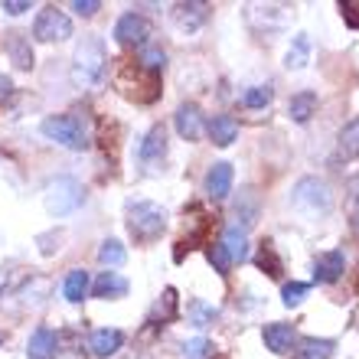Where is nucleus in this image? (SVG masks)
Here are the masks:
<instances>
[{
	"instance_id": "obj_1",
	"label": "nucleus",
	"mask_w": 359,
	"mask_h": 359,
	"mask_svg": "<svg viewBox=\"0 0 359 359\" xmlns=\"http://www.w3.org/2000/svg\"><path fill=\"white\" fill-rule=\"evenodd\" d=\"M128 232L137 245H151L167 232V209L151 203V199H137L128 203Z\"/></svg>"
},
{
	"instance_id": "obj_2",
	"label": "nucleus",
	"mask_w": 359,
	"mask_h": 359,
	"mask_svg": "<svg viewBox=\"0 0 359 359\" xmlns=\"http://www.w3.org/2000/svg\"><path fill=\"white\" fill-rule=\"evenodd\" d=\"M108 56H104V43L98 36H82V43L76 46L72 56V82L79 88H92L102 82Z\"/></svg>"
},
{
	"instance_id": "obj_3",
	"label": "nucleus",
	"mask_w": 359,
	"mask_h": 359,
	"mask_svg": "<svg viewBox=\"0 0 359 359\" xmlns=\"http://www.w3.org/2000/svg\"><path fill=\"white\" fill-rule=\"evenodd\" d=\"M291 206L307 219L327 216L333 209V189L327 180L320 177H301L291 189Z\"/></svg>"
},
{
	"instance_id": "obj_4",
	"label": "nucleus",
	"mask_w": 359,
	"mask_h": 359,
	"mask_svg": "<svg viewBox=\"0 0 359 359\" xmlns=\"http://www.w3.org/2000/svg\"><path fill=\"white\" fill-rule=\"evenodd\" d=\"M114 86L124 98H131L137 104H151L157 102V95H161V76H151V72H144L137 62H121L118 72H114Z\"/></svg>"
},
{
	"instance_id": "obj_5",
	"label": "nucleus",
	"mask_w": 359,
	"mask_h": 359,
	"mask_svg": "<svg viewBox=\"0 0 359 359\" xmlns=\"http://www.w3.org/2000/svg\"><path fill=\"white\" fill-rule=\"evenodd\" d=\"M43 134H46L49 141L62 144L69 151H86L88 144H92V134H88V124L79 118V114H53L43 121Z\"/></svg>"
},
{
	"instance_id": "obj_6",
	"label": "nucleus",
	"mask_w": 359,
	"mask_h": 359,
	"mask_svg": "<svg viewBox=\"0 0 359 359\" xmlns=\"http://www.w3.org/2000/svg\"><path fill=\"white\" fill-rule=\"evenodd\" d=\"M43 203H46L49 216H69L86 203V187L72 177H56L43 193Z\"/></svg>"
},
{
	"instance_id": "obj_7",
	"label": "nucleus",
	"mask_w": 359,
	"mask_h": 359,
	"mask_svg": "<svg viewBox=\"0 0 359 359\" xmlns=\"http://www.w3.org/2000/svg\"><path fill=\"white\" fill-rule=\"evenodd\" d=\"M33 36L39 43H62L72 36V20L56 7H43L36 13V23H33Z\"/></svg>"
},
{
	"instance_id": "obj_8",
	"label": "nucleus",
	"mask_w": 359,
	"mask_h": 359,
	"mask_svg": "<svg viewBox=\"0 0 359 359\" xmlns=\"http://www.w3.org/2000/svg\"><path fill=\"white\" fill-rule=\"evenodd\" d=\"M170 17H173V27H177L180 33L193 36V33H199V29L206 27V20H209V4H203V0H187V4H173Z\"/></svg>"
},
{
	"instance_id": "obj_9",
	"label": "nucleus",
	"mask_w": 359,
	"mask_h": 359,
	"mask_svg": "<svg viewBox=\"0 0 359 359\" xmlns=\"http://www.w3.org/2000/svg\"><path fill=\"white\" fill-rule=\"evenodd\" d=\"M147 36H151V23L141 17V13H124L118 23H114V39L121 46H147Z\"/></svg>"
},
{
	"instance_id": "obj_10",
	"label": "nucleus",
	"mask_w": 359,
	"mask_h": 359,
	"mask_svg": "<svg viewBox=\"0 0 359 359\" xmlns=\"http://www.w3.org/2000/svg\"><path fill=\"white\" fill-rule=\"evenodd\" d=\"M173 124H177V134L183 141H199L206 131V118L199 111V104H180L173 114Z\"/></svg>"
},
{
	"instance_id": "obj_11",
	"label": "nucleus",
	"mask_w": 359,
	"mask_h": 359,
	"mask_svg": "<svg viewBox=\"0 0 359 359\" xmlns=\"http://www.w3.org/2000/svg\"><path fill=\"white\" fill-rule=\"evenodd\" d=\"M343 271H346V258H343L340 248L313 258V278H317V284H337L343 278Z\"/></svg>"
},
{
	"instance_id": "obj_12",
	"label": "nucleus",
	"mask_w": 359,
	"mask_h": 359,
	"mask_svg": "<svg viewBox=\"0 0 359 359\" xmlns=\"http://www.w3.org/2000/svg\"><path fill=\"white\" fill-rule=\"evenodd\" d=\"M262 340L271 353L284 356V353L294 350V340H297V333H294L291 323H265V330H262Z\"/></svg>"
},
{
	"instance_id": "obj_13",
	"label": "nucleus",
	"mask_w": 359,
	"mask_h": 359,
	"mask_svg": "<svg viewBox=\"0 0 359 359\" xmlns=\"http://www.w3.org/2000/svg\"><path fill=\"white\" fill-rule=\"evenodd\" d=\"M333 161H337V163H353V161H359V114L340 131V137H337V154H333Z\"/></svg>"
},
{
	"instance_id": "obj_14",
	"label": "nucleus",
	"mask_w": 359,
	"mask_h": 359,
	"mask_svg": "<svg viewBox=\"0 0 359 359\" xmlns=\"http://www.w3.org/2000/svg\"><path fill=\"white\" fill-rule=\"evenodd\" d=\"M232 180H236V173H232V163H212L206 173V193L212 199H226L229 193H232Z\"/></svg>"
},
{
	"instance_id": "obj_15",
	"label": "nucleus",
	"mask_w": 359,
	"mask_h": 359,
	"mask_svg": "<svg viewBox=\"0 0 359 359\" xmlns=\"http://www.w3.org/2000/svg\"><path fill=\"white\" fill-rule=\"evenodd\" d=\"M56 353H59V337L49 327H36L33 337H29L27 359H56Z\"/></svg>"
},
{
	"instance_id": "obj_16",
	"label": "nucleus",
	"mask_w": 359,
	"mask_h": 359,
	"mask_svg": "<svg viewBox=\"0 0 359 359\" xmlns=\"http://www.w3.org/2000/svg\"><path fill=\"white\" fill-rule=\"evenodd\" d=\"M121 343H124L121 330H108V327H104V330H95L92 337H88V350H92V356L108 359L121 350Z\"/></svg>"
},
{
	"instance_id": "obj_17",
	"label": "nucleus",
	"mask_w": 359,
	"mask_h": 359,
	"mask_svg": "<svg viewBox=\"0 0 359 359\" xmlns=\"http://www.w3.org/2000/svg\"><path fill=\"white\" fill-rule=\"evenodd\" d=\"M92 294L102 297V301H118V297L128 294V281H124L118 271H102L92 284Z\"/></svg>"
},
{
	"instance_id": "obj_18",
	"label": "nucleus",
	"mask_w": 359,
	"mask_h": 359,
	"mask_svg": "<svg viewBox=\"0 0 359 359\" xmlns=\"http://www.w3.org/2000/svg\"><path fill=\"white\" fill-rule=\"evenodd\" d=\"M206 131L216 147H229V144L238 137V121L232 114H216L212 121H206Z\"/></svg>"
},
{
	"instance_id": "obj_19",
	"label": "nucleus",
	"mask_w": 359,
	"mask_h": 359,
	"mask_svg": "<svg viewBox=\"0 0 359 359\" xmlns=\"http://www.w3.org/2000/svg\"><path fill=\"white\" fill-rule=\"evenodd\" d=\"M219 245L226 248V255L232 265H236V262H245L248 258V232L238 226H229L226 232H222V242H219Z\"/></svg>"
},
{
	"instance_id": "obj_20",
	"label": "nucleus",
	"mask_w": 359,
	"mask_h": 359,
	"mask_svg": "<svg viewBox=\"0 0 359 359\" xmlns=\"http://www.w3.org/2000/svg\"><path fill=\"white\" fill-rule=\"evenodd\" d=\"M163 157H167V134H163V128L157 124V128H151L147 137L141 141V161L144 163H161Z\"/></svg>"
},
{
	"instance_id": "obj_21",
	"label": "nucleus",
	"mask_w": 359,
	"mask_h": 359,
	"mask_svg": "<svg viewBox=\"0 0 359 359\" xmlns=\"http://www.w3.org/2000/svg\"><path fill=\"white\" fill-rule=\"evenodd\" d=\"M248 20L265 29H281L291 20V13H287V7H274L271 4V7H248Z\"/></svg>"
},
{
	"instance_id": "obj_22",
	"label": "nucleus",
	"mask_w": 359,
	"mask_h": 359,
	"mask_svg": "<svg viewBox=\"0 0 359 359\" xmlns=\"http://www.w3.org/2000/svg\"><path fill=\"white\" fill-rule=\"evenodd\" d=\"M307 62H311V36H307V33H297V36L291 39L287 53H284V66L291 69V72H297V69H304Z\"/></svg>"
},
{
	"instance_id": "obj_23",
	"label": "nucleus",
	"mask_w": 359,
	"mask_h": 359,
	"mask_svg": "<svg viewBox=\"0 0 359 359\" xmlns=\"http://www.w3.org/2000/svg\"><path fill=\"white\" fill-rule=\"evenodd\" d=\"M287 114H291V121L307 124L313 114H317V95H313V92L291 95V102H287Z\"/></svg>"
},
{
	"instance_id": "obj_24",
	"label": "nucleus",
	"mask_w": 359,
	"mask_h": 359,
	"mask_svg": "<svg viewBox=\"0 0 359 359\" xmlns=\"http://www.w3.org/2000/svg\"><path fill=\"white\" fill-rule=\"evenodd\" d=\"M236 219H238L236 226L245 229V232H248V226H255V219H258V193L255 189H242V193H238Z\"/></svg>"
},
{
	"instance_id": "obj_25",
	"label": "nucleus",
	"mask_w": 359,
	"mask_h": 359,
	"mask_svg": "<svg viewBox=\"0 0 359 359\" xmlns=\"http://www.w3.org/2000/svg\"><path fill=\"white\" fill-rule=\"evenodd\" d=\"M337 343L333 340H317V337H304L294 350V359H330Z\"/></svg>"
},
{
	"instance_id": "obj_26",
	"label": "nucleus",
	"mask_w": 359,
	"mask_h": 359,
	"mask_svg": "<svg viewBox=\"0 0 359 359\" xmlns=\"http://www.w3.org/2000/svg\"><path fill=\"white\" fill-rule=\"evenodd\" d=\"M137 66H141L144 72H151V76H161L163 66H167V53H163L161 46L147 43V46L137 49Z\"/></svg>"
},
{
	"instance_id": "obj_27",
	"label": "nucleus",
	"mask_w": 359,
	"mask_h": 359,
	"mask_svg": "<svg viewBox=\"0 0 359 359\" xmlns=\"http://www.w3.org/2000/svg\"><path fill=\"white\" fill-rule=\"evenodd\" d=\"M62 294H66V301H72V304L86 301V294H88V271H82V268H72V271L66 274Z\"/></svg>"
},
{
	"instance_id": "obj_28",
	"label": "nucleus",
	"mask_w": 359,
	"mask_h": 359,
	"mask_svg": "<svg viewBox=\"0 0 359 359\" xmlns=\"http://www.w3.org/2000/svg\"><path fill=\"white\" fill-rule=\"evenodd\" d=\"M187 317H189V323H193V327H199V330H203V327H212V323H216L219 311L212 307V304L193 297V301L187 304Z\"/></svg>"
},
{
	"instance_id": "obj_29",
	"label": "nucleus",
	"mask_w": 359,
	"mask_h": 359,
	"mask_svg": "<svg viewBox=\"0 0 359 359\" xmlns=\"http://www.w3.org/2000/svg\"><path fill=\"white\" fill-rule=\"evenodd\" d=\"M7 53L17 62V69H33V49H29V39L23 33H13L7 39Z\"/></svg>"
},
{
	"instance_id": "obj_30",
	"label": "nucleus",
	"mask_w": 359,
	"mask_h": 359,
	"mask_svg": "<svg viewBox=\"0 0 359 359\" xmlns=\"http://www.w3.org/2000/svg\"><path fill=\"white\" fill-rule=\"evenodd\" d=\"M255 262H258V268H262L268 278H281L284 265H281V258H278V252H274V242H262Z\"/></svg>"
},
{
	"instance_id": "obj_31",
	"label": "nucleus",
	"mask_w": 359,
	"mask_h": 359,
	"mask_svg": "<svg viewBox=\"0 0 359 359\" xmlns=\"http://www.w3.org/2000/svg\"><path fill=\"white\" fill-rule=\"evenodd\" d=\"M124 258H128V252H124L121 242L118 238H104L102 248H98V262L104 268H118V265H124Z\"/></svg>"
},
{
	"instance_id": "obj_32",
	"label": "nucleus",
	"mask_w": 359,
	"mask_h": 359,
	"mask_svg": "<svg viewBox=\"0 0 359 359\" xmlns=\"http://www.w3.org/2000/svg\"><path fill=\"white\" fill-rule=\"evenodd\" d=\"M216 356V346L206 337H193V340L183 343V359H212Z\"/></svg>"
},
{
	"instance_id": "obj_33",
	"label": "nucleus",
	"mask_w": 359,
	"mask_h": 359,
	"mask_svg": "<svg viewBox=\"0 0 359 359\" xmlns=\"http://www.w3.org/2000/svg\"><path fill=\"white\" fill-rule=\"evenodd\" d=\"M271 98H274L271 86H252L242 95V104H245V108H265V104H271Z\"/></svg>"
},
{
	"instance_id": "obj_34",
	"label": "nucleus",
	"mask_w": 359,
	"mask_h": 359,
	"mask_svg": "<svg viewBox=\"0 0 359 359\" xmlns=\"http://www.w3.org/2000/svg\"><path fill=\"white\" fill-rule=\"evenodd\" d=\"M307 291H311V284H301V281L284 284V291H281L284 307H297V304H301L304 297H307Z\"/></svg>"
},
{
	"instance_id": "obj_35",
	"label": "nucleus",
	"mask_w": 359,
	"mask_h": 359,
	"mask_svg": "<svg viewBox=\"0 0 359 359\" xmlns=\"http://www.w3.org/2000/svg\"><path fill=\"white\" fill-rule=\"evenodd\" d=\"M340 17L350 29H359V0H340Z\"/></svg>"
},
{
	"instance_id": "obj_36",
	"label": "nucleus",
	"mask_w": 359,
	"mask_h": 359,
	"mask_svg": "<svg viewBox=\"0 0 359 359\" xmlns=\"http://www.w3.org/2000/svg\"><path fill=\"white\" fill-rule=\"evenodd\" d=\"M206 255H209V262L216 265V271H219V274H229V268H232V262H229L226 248H222V245H212V248H209V252H206Z\"/></svg>"
},
{
	"instance_id": "obj_37",
	"label": "nucleus",
	"mask_w": 359,
	"mask_h": 359,
	"mask_svg": "<svg viewBox=\"0 0 359 359\" xmlns=\"http://www.w3.org/2000/svg\"><path fill=\"white\" fill-rule=\"evenodd\" d=\"M346 203H350V216L359 219V173L350 177V183H346Z\"/></svg>"
},
{
	"instance_id": "obj_38",
	"label": "nucleus",
	"mask_w": 359,
	"mask_h": 359,
	"mask_svg": "<svg viewBox=\"0 0 359 359\" xmlns=\"http://www.w3.org/2000/svg\"><path fill=\"white\" fill-rule=\"evenodd\" d=\"M72 10H76L79 17H95L102 10V4L98 0H72Z\"/></svg>"
},
{
	"instance_id": "obj_39",
	"label": "nucleus",
	"mask_w": 359,
	"mask_h": 359,
	"mask_svg": "<svg viewBox=\"0 0 359 359\" xmlns=\"http://www.w3.org/2000/svg\"><path fill=\"white\" fill-rule=\"evenodd\" d=\"M0 10H7L10 17H20L23 10H29V4H27V0H4V4H0Z\"/></svg>"
},
{
	"instance_id": "obj_40",
	"label": "nucleus",
	"mask_w": 359,
	"mask_h": 359,
	"mask_svg": "<svg viewBox=\"0 0 359 359\" xmlns=\"http://www.w3.org/2000/svg\"><path fill=\"white\" fill-rule=\"evenodd\" d=\"M10 88H13V86H10V79H0V98H7Z\"/></svg>"
},
{
	"instance_id": "obj_41",
	"label": "nucleus",
	"mask_w": 359,
	"mask_h": 359,
	"mask_svg": "<svg viewBox=\"0 0 359 359\" xmlns=\"http://www.w3.org/2000/svg\"><path fill=\"white\" fill-rule=\"evenodd\" d=\"M0 343H4V333H0Z\"/></svg>"
}]
</instances>
